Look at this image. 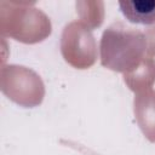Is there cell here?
<instances>
[{
    "label": "cell",
    "instance_id": "6da1fadb",
    "mask_svg": "<svg viewBox=\"0 0 155 155\" xmlns=\"http://www.w3.org/2000/svg\"><path fill=\"white\" fill-rule=\"evenodd\" d=\"M119 6L124 16L132 23H155V1H120Z\"/></svg>",
    "mask_w": 155,
    "mask_h": 155
}]
</instances>
